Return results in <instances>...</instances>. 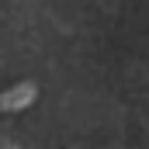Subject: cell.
I'll return each mask as SVG.
<instances>
[{"label":"cell","mask_w":149,"mask_h":149,"mask_svg":"<svg viewBox=\"0 0 149 149\" xmlns=\"http://www.w3.org/2000/svg\"><path fill=\"white\" fill-rule=\"evenodd\" d=\"M35 101V87L31 83H17V87H10L7 94H0V108L3 111H21V108H28Z\"/></svg>","instance_id":"obj_1"}]
</instances>
